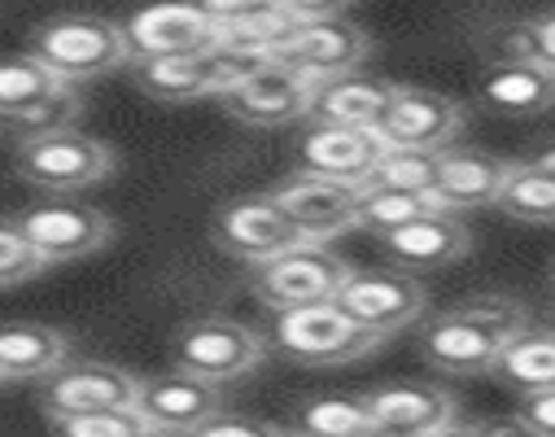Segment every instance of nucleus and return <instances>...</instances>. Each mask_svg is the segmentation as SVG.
Instances as JSON below:
<instances>
[{
  "mask_svg": "<svg viewBox=\"0 0 555 437\" xmlns=\"http://www.w3.org/2000/svg\"><path fill=\"white\" fill-rule=\"evenodd\" d=\"M350 262L337 258L328 245L320 241H302L294 249H285L281 258H271L262 267H254V298L267 311H298V307H315V303H333L337 288L346 284Z\"/></svg>",
  "mask_w": 555,
  "mask_h": 437,
  "instance_id": "39448f33",
  "label": "nucleus"
},
{
  "mask_svg": "<svg viewBox=\"0 0 555 437\" xmlns=\"http://www.w3.org/2000/svg\"><path fill=\"white\" fill-rule=\"evenodd\" d=\"M481 437H538L520 415H512V420H490V424H481Z\"/></svg>",
  "mask_w": 555,
  "mask_h": 437,
  "instance_id": "a19ab883",
  "label": "nucleus"
},
{
  "mask_svg": "<svg viewBox=\"0 0 555 437\" xmlns=\"http://www.w3.org/2000/svg\"><path fill=\"white\" fill-rule=\"evenodd\" d=\"M311 97H315L311 79H302L298 70H289L281 62H267L258 75H249L241 88H232L219 101L245 127H285V123H302L311 114Z\"/></svg>",
  "mask_w": 555,
  "mask_h": 437,
  "instance_id": "2eb2a0df",
  "label": "nucleus"
},
{
  "mask_svg": "<svg viewBox=\"0 0 555 437\" xmlns=\"http://www.w3.org/2000/svg\"><path fill=\"white\" fill-rule=\"evenodd\" d=\"M141 437H193V433H180V428H145Z\"/></svg>",
  "mask_w": 555,
  "mask_h": 437,
  "instance_id": "c03bdc74",
  "label": "nucleus"
},
{
  "mask_svg": "<svg viewBox=\"0 0 555 437\" xmlns=\"http://www.w3.org/2000/svg\"><path fill=\"white\" fill-rule=\"evenodd\" d=\"M271 202L281 206L307 241H328L341 236L350 228H359V206H363V189L359 184H341L315 171H294L271 189Z\"/></svg>",
  "mask_w": 555,
  "mask_h": 437,
  "instance_id": "9d476101",
  "label": "nucleus"
},
{
  "mask_svg": "<svg viewBox=\"0 0 555 437\" xmlns=\"http://www.w3.org/2000/svg\"><path fill=\"white\" fill-rule=\"evenodd\" d=\"M27 53L40 66H49L62 83H88V79H101L131 62V44H127L122 27H114L105 18H88V14L49 18L44 27L31 31Z\"/></svg>",
  "mask_w": 555,
  "mask_h": 437,
  "instance_id": "f257e3e1",
  "label": "nucleus"
},
{
  "mask_svg": "<svg viewBox=\"0 0 555 437\" xmlns=\"http://www.w3.org/2000/svg\"><path fill=\"white\" fill-rule=\"evenodd\" d=\"M70 359V337L53 324H0V381H44Z\"/></svg>",
  "mask_w": 555,
  "mask_h": 437,
  "instance_id": "5701e85b",
  "label": "nucleus"
},
{
  "mask_svg": "<svg viewBox=\"0 0 555 437\" xmlns=\"http://www.w3.org/2000/svg\"><path fill=\"white\" fill-rule=\"evenodd\" d=\"M434 210H442V202L434 193H363L359 228H367L372 236H385V232L421 219V215H434Z\"/></svg>",
  "mask_w": 555,
  "mask_h": 437,
  "instance_id": "c756f323",
  "label": "nucleus"
},
{
  "mask_svg": "<svg viewBox=\"0 0 555 437\" xmlns=\"http://www.w3.org/2000/svg\"><path fill=\"white\" fill-rule=\"evenodd\" d=\"M385 154H389V144L372 127L311 123L307 136L298 140L302 171H315V176H328V180H341V184H359V189L380 167Z\"/></svg>",
  "mask_w": 555,
  "mask_h": 437,
  "instance_id": "dca6fc26",
  "label": "nucleus"
},
{
  "mask_svg": "<svg viewBox=\"0 0 555 437\" xmlns=\"http://www.w3.org/2000/svg\"><path fill=\"white\" fill-rule=\"evenodd\" d=\"M372 53V40L359 23L350 18H324V23H302L289 44L275 53L271 62H281L289 70H298L302 79L311 83H324V79H341V75H354Z\"/></svg>",
  "mask_w": 555,
  "mask_h": 437,
  "instance_id": "ddd939ff",
  "label": "nucleus"
},
{
  "mask_svg": "<svg viewBox=\"0 0 555 437\" xmlns=\"http://www.w3.org/2000/svg\"><path fill=\"white\" fill-rule=\"evenodd\" d=\"M477 92L507 118H533L555 105V70L542 62H490L477 79Z\"/></svg>",
  "mask_w": 555,
  "mask_h": 437,
  "instance_id": "4be33fe9",
  "label": "nucleus"
},
{
  "mask_svg": "<svg viewBox=\"0 0 555 437\" xmlns=\"http://www.w3.org/2000/svg\"><path fill=\"white\" fill-rule=\"evenodd\" d=\"M141 394V376H131L118 363H66L44 376L40 407L49 420L62 415H92V411H127Z\"/></svg>",
  "mask_w": 555,
  "mask_h": 437,
  "instance_id": "9b49d317",
  "label": "nucleus"
},
{
  "mask_svg": "<svg viewBox=\"0 0 555 437\" xmlns=\"http://www.w3.org/2000/svg\"><path fill=\"white\" fill-rule=\"evenodd\" d=\"M18 228L40 249V258L49 267L53 262L88 258V254L105 249L109 236H114V223H109L105 210L83 206V202H70V197H49L40 206H27L18 215Z\"/></svg>",
  "mask_w": 555,
  "mask_h": 437,
  "instance_id": "6e6552de",
  "label": "nucleus"
},
{
  "mask_svg": "<svg viewBox=\"0 0 555 437\" xmlns=\"http://www.w3.org/2000/svg\"><path fill=\"white\" fill-rule=\"evenodd\" d=\"M79 110H83V92H79V83H57L31 114L14 118L10 127H14L23 140H27V136H49V131H70L75 118H79Z\"/></svg>",
  "mask_w": 555,
  "mask_h": 437,
  "instance_id": "7c9ffc66",
  "label": "nucleus"
},
{
  "mask_svg": "<svg viewBox=\"0 0 555 437\" xmlns=\"http://www.w3.org/2000/svg\"><path fill=\"white\" fill-rule=\"evenodd\" d=\"M376 241H380L385 258L398 267H447L473 249V232L464 228V219H455V210L421 215Z\"/></svg>",
  "mask_w": 555,
  "mask_h": 437,
  "instance_id": "aec40b11",
  "label": "nucleus"
},
{
  "mask_svg": "<svg viewBox=\"0 0 555 437\" xmlns=\"http://www.w3.org/2000/svg\"><path fill=\"white\" fill-rule=\"evenodd\" d=\"M14 167L31 189H44V193L62 197V193H83V189L109 180L118 158H114V150L105 140L70 127V131H49V136L18 140Z\"/></svg>",
  "mask_w": 555,
  "mask_h": 437,
  "instance_id": "f03ea898",
  "label": "nucleus"
},
{
  "mask_svg": "<svg viewBox=\"0 0 555 437\" xmlns=\"http://www.w3.org/2000/svg\"><path fill=\"white\" fill-rule=\"evenodd\" d=\"M499 210L520 223H555V176H546L529 163H516L503 180Z\"/></svg>",
  "mask_w": 555,
  "mask_h": 437,
  "instance_id": "bb28decb",
  "label": "nucleus"
},
{
  "mask_svg": "<svg viewBox=\"0 0 555 437\" xmlns=\"http://www.w3.org/2000/svg\"><path fill=\"white\" fill-rule=\"evenodd\" d=\"M122 36L131 44V62L210 53L219 49V18H210L202 5H189V0H163V5L135 10L122 23Z\"/></svg>",
  "mask_w": 555,
  "mask_h": 437,
  "instance_id": "1a4fd4ad",
  "label": "nucleus"
},
{
  "mask_svg": "<svg viewBox=\"0 0 555 437\" xmlns=\"http://www.w3.org/2000/svg\"><path fill=\"white\" fill-rule=\"evenodd\" d=\"M520 420H525L538 437H555V385H551V389H538V394H525Z\"/></svg>",
  "mask_w": 555,
  "mask_h": 437,
  "instance_id": "e433bc0d",
  "label": "nucleus"
},
{
  "mask_svg": "<svg viewBox=\"0 0 555 437\" xmlns=\"http://www.w3.org/2000/svg\"><path fill=\"white\" fill-rule=\"evenodd\" d=\"M262 355H267L262 333H254L249 324L228 320V316L193 320L171 342L176 368L180 372H193V376H202L210 385H228V381L249 376L262 363Z\"/></svg>",
  "mask_w": 555,
  "mask_h": 437,
  "instance_id": "423d86ee",
  "label": "nucleus"
},
{
  "mask_svg": "<svg viewBox=\"0 0 555 437\" xmlns=\"http://www.w3.org/2000/svg\"><path fill=\"white\" fill-rule=\"evenodd\" d=\"M460 311H464V316H473V320H481V324H490V329H494V333H503L507 342L533 329L529 307H525L520 298H512V294H473V298H464V303H460Z\"/></svg>",
  "mask_w": 555,
  "mask_h": 437,
  "instance_id": "473e14b6",
  "label": "nucleus"
},
{
  "mask_svg": "<svg viewBox=\"0 0 555 437\" xmlns=\"http://www.w3.org/2000/svg\"><path fill=\"white\" fill-rule=\"evenodd\" d=\"M57 83L62 79L49 66H40L31 53L5 57V62H0V123H14L23 114H31Z\"/></svg>",
  "mask_w": 555,
  "mask_h": 437,
  "instance_id": "a878e982",
  "label": "nucleus"
},
{
  "mask_svg": "<svg viewBox=\"0 0 555 437\" xmlns=\"http://www.w3.org/2000/svg\"><path fill=\"white\" fill-rule=\"evenodd\" d=\"M197 5H202L210 18H219V23H236V18H249V14L271 10L275 0H197Z\"/></svg>",
  "mask_w": 555,
  "mask_h": 437,
  "instance_id": "58836bf2",
  "label": "nucleus"
},
{
  "mask_svg": "<svg viewBox=\"0 0 555 437\" xmlns=\"http://www.w3.org/2000/svg\"><path fill=\"white\" fill-rule=\"evenodd\" d=\"M434 437H481V424H451V428H442V433H434Z\"/></svg>",
  "mask_w": 555,
  "mask_h": 437,
  "instance_id": "37998d69",
  "label": "nucleus"
},
{
  "mask_svg": "<svg viewBox=\"0 0 555 437\" xmlns=\"http://www.w3.org/2000/svg\"><path fill=\"white\" fill-rule=\"evenodd\" d=\"M350 320H359L367 333L376 337H393L402 329H411L425 316V288L415 284L406 271H389V267H372V271H354L346 275V284L333 298Z\"/></svg>",
  "mask_w": 555,
  "mask_h": 437,
  "instance_id": "0eeeda50",
  "label": "nucleus"
},
{
  "mask_svg": "<svg viewBox=\"0 0 555 437\" xmlns=\"http://www.w3.org/2000/svg\"><path fill=\"white\" fill-rule=\"evenodd\" d=\"M464 127V105L434 88H406L393 83L389 110L380 118V136L389 150H429L442 154Z\"/></svg>",
  "mask_w": 555,
  "mask_h": 437,
  "instance_id": "f8f14e48",
  "label": "nucleus"
},
{
  "mask_svg": "<svg viewBox=\"0 0 555 437\" xmlns=\"http://www.w3.org/2000/svg\"><path fill=\"white\" fill-rule=\"evenodd\" d=\"M385 337L367 333L337 303H315L298 311H281L271 324V346L302 368H341L372 355Z\"/></svg>",
  "mask_w": 555,
  "mask_h": 437,
  "instance_id": "7ed1b4c3",
  "label": "nucleus"
},
{
  "mask_svg": "<svg viewBox=\"0 0 555 437\" xmlns=\"http://www.w3.org/2000/svg\"><path fill=\"white\" fill-rule=\"evenodd\" d=\"M507 171H512V167H507L503 158H490V154H481V150H442L434 197L442 202V210L499 206V193H503Z\"/></svg>",
  "mask_w": 555,
  "mask_h": 437,
  "instance_id": "412c9836",
  "label": "nucleus"
},
{
  "mask_svg": "<svg viewBox=\"0 0 555 437\" xmlns=\"http://www.w3.org/2000/svg\"><path fill=\"white\" fill-rule=\"evenodd\" d=\"M193 437H285V433L271 428V424H262V420H249V415H228V411H219V415L206 420Z\"/></svg>",
  "mask_w": 555,
  "mask_h": 437,
  "instance_id": "c9c22d12",
  "label": "nucleus"
},
{
  "mask_svg": "<svg viewBox=\"0 0 555 437\" xmlns=\"http://www.w3.org/2000/svg\"><path fill=\"white\" fill-rule=\"evenodd\" d=\"M490 62H538V31L529 23H503L490 36Z\"/></svg>",
  "mask_w": 555,
  "mask_h": 437,
  "instance_id": "f704fd0d",
  "label": "nucleus"
},
{
  "mask_svg": "<svg viewBox=\"0 0 555 437\" xmlns=\"http://www.w3.org/2000/svg\"><path fill=\"white\" fill-rule=\"evenodd\" d=\"M494 372L503 376V385L520 389V394H538L555 385V333L551 329H529L520 337L507 342V350L499 355Z\"/></svg>",
  "mask_w": 555,
  "mask_h": 437,
  "instance_id": "393cba45",
  "label": "nucleus"
},
{
  "mask_svg": "<svg viewBox=\"0 0 555 437\" xmlns=\"http://www.w3.org/2000/svg\"><path fill=\"white\" fill-rule=\"evenodd\" d=\"M438 158L442 154H429V150H389L380 167L363 180V193H434Z\"/></svg>",
  "mask_w": 555,
  "mask_h": 437,
  "instance_id": "cd10ccee",
  "label": "nucleus"
},
{
  "mask_svg": "<svg viewBox=\"0 0 555 437\" xmlns=\"http://www.w3.org/2000/svg\"><path fill=\"white\" fill-rule=\"evenodd\" d=\"M135 411L150 428H180V433H197L206 420H215L223 411L219 385L193 376V372H158L150 381H141L135 394Z\"/></svg>",
  "mask_w": 555,
  "mask_h": 437,
  "instance_id": "6ab92c4d",
  "label": "nucleus"
},
{
  "mask_svg": "<svg viewBox=\"0 0 555 437\" xmlns=\"http://www.w3.org/2000/svg\"><path fill=\"white\" fill-rule=\"evenodd\" d=\"M354 0H275V10H285L298 23H324V18H341Z\"/></svg>",
  "mask_w": 555,
  "mask_h": 437,
  "instance_id": "4c0bfd02",
  "label": "nucleus"
},
{
  "mask_svg": "<svg viewBox=\"0 0 555 437\" xmlns=\"http://www.w3.org/2000/svg\"><path fill=\"white\" fill-rule=\"evenodd\" d=\"M150 424L141 420V411H92V415H62L49 420V437H141Z\"/></svg>",
  "mask_w": 555,
  "mask_h": 437,
  "instance_id": "2f4dec72",
  "label": "nucleus"
},
{
  "mask_svg": "<svg viewBox=\"0 0 555 437\" xmlns=\"http://www.w3.org/2000/svg\"><path fill=\"white\" fill-rule=\"evenodd\" d=\"M546 329H551V333H555V311H551V324H546Z\"/></svg>",
  "mask_w": 555,
  "mask_h": 437,
  "instance_id": "a18cd8bd",
  "label": "nucleus"
},
{
  "mask_svg": "<svg viewBox=\"0 0 555 437\" xmlns=\"http://www.w3.org/2000/svg\"><path fill=\"white\" fill-rule=\"evenodd\" d=\"M285 437H307V433H298V428H294V433H285Z\"/></svg>",
  "mask_w": 555,
  "mask_h": 437,
  "instance_id": "49530a36",
  "label": "nucleus"
},
{
  "mask_svg": "<svg viewBox=\"0 0 555 437\" xmlns=\"http://www.w3.org/2000/svg\"><path fill=\"white\" fill-rule=\"evenodd\" d=\"M267 57L241 53V49H210V53H184V57H141L131 62L135 88L158 101H197V97H228L249 75H258Z\"/></svg>",
  "mask_w": 555,
  "mask_h": 437,
  "instance_id": "20e7f679",
  "label": "nucleus"
},
{
  "mask_svg": "<svg viewBox=\"0 0 555 437\" xmlns=\"http://www.w3.org/2000/svg\"><path fill=\"white\" fill-rule=\"evenodd\" d=\"M294 428L307 437H380L363 398H315L298 411Z\"/></svg>",
  "mask_w": 555,
  "mask_h": 437,
  "instance_id": "c85d7f7f",
  "label": "nucleus"
},
{
  "mask_svg": "<svg viewBox=\"0 0 555 437\" xmlns=\"http://www.w3.org/2000/svg\"><path fill=\"white\" fill-rule=\"evenodd\" d=\"M393 83L380 79H363V75H341V79H324L315 83L311 97V123H337V127H380L385 110H389Z\"/></svg>",
  "mask_w": 555,
  "mask_h": 437,
  "instance_id": "b1692460",
  "label": "nucleus"
},
{
  "mask_svg": "<svg viewBox=\"0 0 555 437\" xmlns=\"http://www.w3.org/2000/svg\"><path fill=\"white\" fill-rule=\"evenodd\" d=\"M44 267H49V262H44L40 249L23 236L18 219H14V223L0 219V288H5V284H23V280L40 275Z\"/></svg>",
  "mask_w": 555,
  "mask_h": 437,
  "instance_id": "72a5a7b5",
  "label": "nucleus"
},
{
  "mask_svg": "<svg viewBox=\"0 0 555 437\" xmlns=\"http://www.w3.org/2000/svg\"><path fill=\"white\" fill-rule=\"evenodd\" d=\"M215 241L232 258L262 267L271 258H281L285 249L302 245L307 236L281 206L271 202V193H262V197H241V202L223 206L219 219H215Z\"/></svg>",
  "mask_w": 555,
  "mask_h": 437,
  "instance_id": "4468645a",
  "label": "nucleus"
},
{
  "mask_svg": "<svg viewBox=\"0 0 555 437\" xmlns=\"http://www.w3.org/2000/svg\"><path fill=\"white\" fill-rule=\"evenodd\" d=\"M507 350V337L494 333L490 324L464 316L460 307L442 311L438 320L425 324L421 333V355L442 368V372H455V376H481V372H494L499 355Z\"/></svg>",
  "mask_w": 555,
  "mask_h": 437,
  "instance_id": "a211bd4d",
  "label": "nucleus"
},
{
  "mask_svg": "<svg viewBox=\"0 0 555 437\" xmlns=\"http://www.w3.org/2000/svg\"><path fill=\"white\" fill-rule=\"evenodd\" d=\"M525 163H529V167H538V171H546V176H555V136H551V140H542Z\"/></svg>",
  "mask_w": 555,
  "mask_h": 437,
  "instance_id": "79ce46f5",
  "label": "nucleus"
},
{
  "mask_svg": "<svg viewBox=\"0 0 555 437\" xmlns=\"http://www.w3.org/2000/svg\"><path fill=\"white\" fill-rule=\"evenodd\" d=\"M367 415L380 437H434L455 424V398L438 385L398 381L363 394Z\"/></svg>",
  "mask_w": 555,
  "mask_h": 437,
  "instance_id": "f3484780",
  "label": "nucleus"
},
{
  "mask_svg": "<svg viewBox=\"0 0 555 437\" xmlns=\"http://www.w3.org/2000/svg\"><path fill=\"white\" fill-rule=\"evenodd\" d=\"M533 31H538V62L546 70H555V14L533 18Z\"/></svg>",
  "mask_w": 555,
  "mask_h": 437,
  "instance_id": "ea45409f",
  "label": "nucleus"
}]
</instances>
